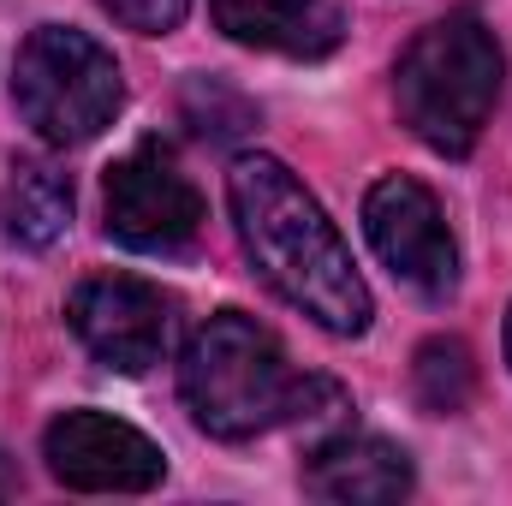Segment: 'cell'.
<instances>
[{
  "label": "cell",
  "mask_w": 512,
  "mask_h": 506,
  "mask_svg": "<svg viewBox=\"0 0 512 506\" xmlns=\"http://www.w3.org/2000/svg\"><path fill=\"white\" fill-rule=\"evenodd\" d=\"M227 203H233L239 245L268 280V292H280L298 316H310L340 340H358L370 328L376 304L340 227L322 215V203L304 191V179L280 155H262V149L239 155L227 173Z\"/></svg>",
  "instance_id": "obj_1"
},
{
  "label": "cell",
  "mask_w": 512,
  "mask_h": 506,
  "mask_svg": "<svg viewBox=\"0 0 512 506\" xmlns=\"http://www.w3.org/2000/svg\"><path fill=\"white\" fill-rule=\"evenodd\" d=\"M501 78L507 60L495 30L477 12H447L405 42L393 66V102L417 143L435 155H471L501 102Z\"/></svg>",
  "instance_id": "obj_2"
},
{
  "label": "cell",
  "mask_w": 512,
  "mask_h": 506,
  "mask_svg": "<svg viewBox=\"0 0 512 506\" xmlns=\"http://www.w3.org/2000/svg\"><path fill=\"white\" fill-rule=\"evenodd\" d=\"M298 381L304 376H292L280 340L245 310L209 316L179 358V399L197 417V429H209L215 441H251L286 423Z\"/></svg>",
  "instance_id": "obj_3"
},
{
  "label": "cell",
  "mask_w": 512,
  "mask_h": 506,
  "mask_svg": "<svg viewBox=\"0 0 512 506\" xmlns=\"http://www.w3.org/2000/svg\"><path fill=\"white\" fill-rule=\"evenodd\" d=\"M12 102L42 143L78 149L114 126V114L126 102L120 60L90 30L42 24L24 36V48L12 60Z\"/></svg>",
  "instance_id": "obj_4"
},
{
  "label": "cell",
  "mask_w": 512,
  "mask_h": 506,
  "mask_svg": "<svg viewBox=\"0 0 512 506\" xmlns=\"http://www.w3.org/2000/svg\"><path fill=\"white\" fill-rule=\"evenodd\" d=\"M364 233L393 268V280H405L417 298L447 304L459 292V245L447 233V215L435 203V191L411 173H387L364 197Z\"/></svg>",
  "instance_id": "obj_5"
},
{
  "label": "cell",
  "mask_w": 512,
  "mask_h": 506,
  "mask_svg": "<svg viewBox=\"0 0 512 506\" xmlns=\"http://www.w3.org/2000/svg\"><path fill=\"white\" fill-rule=\"evenodd\" d=\"M102 215H108V239H120L126 251L179 256L203 227V197L173 167V155L161 143H143V149H131L108 167Z\"/></svg>",
  "instance_id": "obj_6"
},
{
  "label": "cell",
  "mask_w": 512,
  "mask_h": 506,
  "mask_svg": "<svg viewBox=\"0 0 512 506\" xmlns=\"http://www.w3.org/2000/svg\"><path fill=\"white\" fill-rule=\"evenodd\" d=\"M66 322L78 334V346L120 376H143L167 358L173 340V304L161 298V286L137 280V274H90L78 280V292L66 298Z\"/></svg>",
  "instance_id": "obj_7"
},
{
  "label": "cell",
  "mask_w": 512,
  "mask_h": 506,
  "mask_svg": "<svg viewBox=\"0 0 512 506\" xmlns=\"http://www.w3.org/2000/svg\"><path fill=\"white\" fill-rule=\"evenodd\" d=\"M42 459L78 495H149L167 471L161 447L108 411H60L42 435Z\"/></svg>",
  "instance_id": "obj_8"
},
{
  "label": "cell",
  "mask_w": 512,
  "mask_h": 506,
  "mask_svg": "<svg viewBox=\"0 0 512 506\" xmlns=\"http://www.w3.org/2000/svg\"><path fill=\"white\" fill-rule=\"evenodd\" d=\"M304 489L316 501L334 506H382V501H405L411 495V459L382 441V435H328L310 447V465H304Z\"/></svg>",
  "instance_id": "obj_9"
},
{
  "label": "cell",
  "mask_w": 512,
  "mask_h": 506,
  "mask_svg": "<svg viewBox=\"0 0 512 506\" xmlns=\"http://www.w3.org/2000/svg\"><path fill=\"white\" fill-rule=\"evenodd\" d=\"M227 42L286 54V60H322L340 48L346 18L334 0H209Z\"/></svg>",
  "instance_id": "obj_10"
},
{
  "label": "cell",
  "mask_w": 512,
  "mask_h": 506,
  "mask_svg": "<svg viewBox=\"0 0 512 506\" xmlns=\"http://www.w3.org/2000/svg\"><path fill=\"white\" fill-rule=\"evenodd\" d=\"M66 227H72V179L42 161H18L0 197V233L24 251H48Z\"/></svg>",
  "instance_id": "obj_11"
},
{
  "label": "cell",
  "mask_w": 512,
  "mask_h": 506,
  "mask_svg": "<svg viewBox=\"0 0 512 506\" xmlns=\"http://www.w3.org/2000/svg\"><path fill=\"white\" fill-rule=\"evenodd\" d=\"M411 393H417V405H423V411H435V417L465 411V405H471V393H477L471 346H465V340H453V334L423 340V346H417V364H411Z\"/></svg>",
  "instance_id": "obj_12"
},
{
  "label": "cell",
  "mask_w": 512,
  "mask_h": 506,
  "mask_svg": "<svg viewBox=\"0 0 512 506\" xmlns=\"http://www.w3.org/2000/svg\"><path fill=\"white\" fill-rule=\"evenodd\" d=\"M102 12H114L137 36H167V30H179V18L191 12V0H102Z\"/></svg>",
  "instance_id": "obj_13"
},
{
  "label": "cell",
  "mask_w": 512,
  "mask_h": 506,
  "mask_svg": "<svg viewBox=\"0 0 512 506\" xmlns=\"http://www.w3.org/2000/svg\"><path fill=\"white\" fill-rule=\"evenodd\" d=\"M12 489H18V477H12V465H6V453H0V501H6Z\"/></svg>",
  "instance_id": "obj_14"
},
{
  "label": "cell",
  "mask_w": 512,
  "mask_h": 506,
  "mask_svg": "<svg viewBox=\"0 0 512 506\" xmlns=\"http://www.w3.org/2000/svg\"><path fill=\"white\" fill-rule=\"evenodd\" d=\"M507 364H512V310H507Z\"/></svg>",
  "instance_id": "obj_15"
}]
</instances>
